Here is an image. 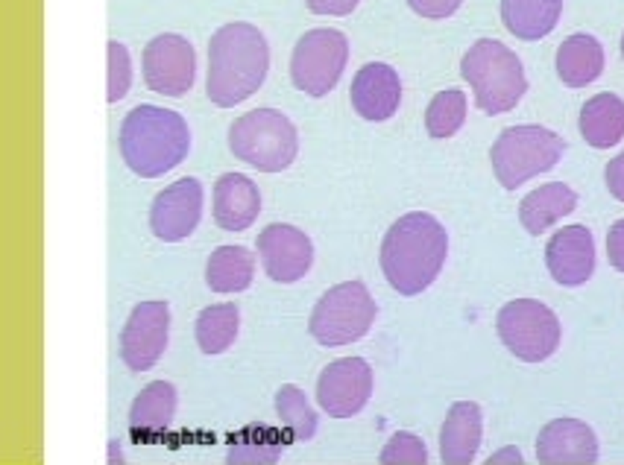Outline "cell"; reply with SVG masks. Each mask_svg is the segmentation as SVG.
<instances>
[{"label": "cell", "mask_w": 624, "mask_h": 465, "mask_svg": "<svg viewBox=\"0 0 624 465\" xmlns=\"http://www.w3.org/2000/svg\"><path fill=\"white\" fill-rule=\"evenodd\" d=\"M270 47L255 24L232 21L215 29L208 41L205 94L215 106L232 109L250 99L267 79Z\"/></svg>", "instance_id": "cell-1"}, {"label": "cell", "mask_w": 624, "mask_h": 465, "mask_svg": "<svg viewBox=\"0 0 624 465\" xmlns=\"http://www.w3.org/2000/svg\"><path fill=\"white\" fill-rule=\"evenodd\" d=\"M449 255V235L437 217L410 211L387 228L381 240V272L402 296L428 290Z\"/></svg>", "instance_id": "cell-2"}, {"label": "cell", "mask_w": 624, "mask_h": 465, "mask_svg": "<svg viewBox=\"0 0 624 465\" xmlns=\"http://www.w3.org/2000/svg\"><path fill=\"white\" fill-rule=\"evenodd\" d=\"M118 144L126 167L135 176L158 179L185 161L191 129L179 111L141 103L123 118Z\"/></svg>", "instance_id": "cell-3"}, {"label": "cell", "mask_w": 624, "mask_h": 465, "mask_svg": "<svg viewBox=\"0 0 624 465\" xmlns=\"http://www.w3.org/2000/svg\"><path fill=\"white\" fill-rule=\"evenodd\" d=\"M461 76L469 82L475 106L484 114H504L516 109L528 91L522 59L498 39L475 41L461 59Z\"/></svg>", "instance_id": "cell-4"}, {"label": "cell", "mask_w": 624, "mask_h": 465, "mask_svg": "<svg viewBox=\"0 0 624 465\" xmlns=\"http://www.w3.org/2000/svg\"><path fill=\"white\" fill-rule=\"evenodd\" d=\"M229 149L261 173H282L299 153V132L278 109H252L229 126Z\"/></svg>", "instance_id": "cell-5"}, {"label": "cell", "mask_w": 624, "mask_h": 465, "mask_svg": "<svg viewBox=\"0 0 624 465\" xmlns=\"http://www.w3.org/2000/svg\"><path fill=\"white\" fill-rule=\"evenodd\" d=\"M566 153V141L548 126L522 123L504 129L489 149V164L498 185L504 190L522 188L528 179L548 173L560 164Z\"/></svg>", "instance_id": "cell-6"}, {"label": "cell", "mask_w": 624, "mask_h": 465, "mask_svg": "<svg viewBox=\"0 0 624 465\" xmlns=\"http://www.w3.org/2000/svg\"><path fill=\"white\" fill-rule=\"evenodd\" d=\"M372 322H375V298L367 290V284L364 281H343V284L328 287L317 298L308 319V331L320 345L337 348L364 340Z\"/></svg>", "instance_id": "cell-7"}, {"label": "cell", "mask_w": 624, "mask_h": 465, "mask_svg": "<svg viewBox=\"0 0 624 465\" xmlns=\"http://www.w3.org/2000/svg\"><path fill=\"white\" fill-rule=\"evenodd\" d=\"M496 331L507 352L522 363L548 360L563 337L557 313L548 305L536 302V298H513V302H507L496 317Z\"/></svg>", "instance_id": "cell-8"}, {"label": "cell", "mask_w": 624, "mask_h": 465, "mask_svg": "<svg viewBox=\"0 0 624 465\" xmlns=\"http://www.w3.org/2000/svg\"><path fill=\"white\" fill-rule=\"evenodd\" d=\"M349 62V39L340 29L317 27L302 32L290 56V79L308 97L332 94Z\"/></svg>", "instance_id": "cell-9"}, {"label": "cell", "mask_w": 624, "mask_h": 465, "mask_svg": "<svg viewBox=\"0 0 624 465\" xmlns=\"http://www.w3.org/2000/svg\"><path fill=\"white\" fill-rule=\"evenodd\" d=\"M141 74L150 91L164 97H185L196 76L194 44L179 32H161L144 47Z\"/></svg>", "instance_id": "cell-10"}, {"label": "cell", "mask_w": 624, "mask_h": 465, "mask_svg": "<svg viewBox=\"0 0 624 465\" xmlns=\"http://www.w3.org/2000/svg\"><path fill=\"white\" fill-rule=\"evenodd\" d=\"M372 366L364 357H340L317 377V404L332 419H352L372 398Z\"/></svg>", "instance_id": "cell-11"}, {"label": "cell", "mask_w": 624, "mask_h": 465, "mask_svg": "<svg viewBox=\"0 0 624 465\" xmlns=\"http://www.w3.org/2000/svg\"><path fill=\"white\" fill-rule=\"evenodd\" d=\"M170 340L168 302H141L121 331V360L129 372H147L161 360Z\"/></svg>", "instance_id": "cell-12"}, {"label": "cell", "mask_w": 624, "mask_h": 465, "mask_svg": "<svg viewBox=\"0 0 624 465\" xmlns=\"http://www.w3.org/2000/svg\"><path fill=\"white\" fill-rule=\"evenodd\" d=\"M205 190L200 179L185 176L176 179L161 193H156L150 205V228L161 243H179L194 235V228L203 220Z\"/></svg>", "instance_id": "cell-13"}, {"label": "cell", "mask_w": 624, "mask_h": 465, "mask_svg": "<svg viewBox=\"0 0 624 465\" xmlns=\"http://www.w3.org/2000/svg\"><path fill=\"white\" fill-rule=\"evenodd\" d=\"M258 258L264 263V272L276 284H293L299 281L311 263H314V246L302 228L290 223H273L255 240Z\"/></svg>", "instance_id": "cell-14"}, {"label": "cell", "mask_w": 624, "mask_h": 465, "mask_svg": "<svg viewBox=\"0 0 624 465\" xmlns=\"http://www.w3.org/2000/svg\"><path fill=\"white\" fill-rule=\"evenodd\" d=\"M545 267L560 287H581L595 272V237L586 225H563L545 246Z\"/></svg>", "instance_id": "cell-15"}, {"label": "cell", "mask_w": 624, "mask_h": 465, "mask_svg": "<svg viewBox=\"0 0 624 465\" xmlns=\"http://www.w3.org/2000/svg\"><path fill=\"white\" fill-rule=\"evenodd\" d=\"M536 459L543 465L598 462V436L581 419H554L536 436Z\"/></svg>", "instance_id": "cell-16"}, {"label": "cell", "mask_w": 624, "mask_h": 465, "mask_svg": "<svg viewBox=\"0 0 624 465\" xmlns=\"http://www.w3.org/2000/svg\"><path fill=\"white\" fill-rule=\"evenodd\" d=\"M352 106L364 120H390L402 106V79L387 62H367L352 79Z\"/></svg>", "instance_id": "cell-17"}, {"label": "cell", "mask_w": 624, "mask_h": 465, "mask_svg": "<svg viewBox=\"0 0 624 465\" xmlns=\"http://www.w3.org/2000/svg\"><path fill=\"white\" fill-rule=\"evenodd\" d=\"M211 214L223 231H243L250 228L261 214V190L243 173H223L215 181L211 196Z\"/></svg>", "instance_id": "cell-18"}, {"label": "cell", "mask_w": 624, "mask_h": 465, "mask_svg": "<svg viewBox=\"0 0 624 465\" xmlns=\"http://www.w3.org/2000/svg\"><path fill=\"white\" fill-rule=\"evenodd\" d=\"M484 439V412L475 401H457L449 407L440 430V459L446 465H469L478 457Z\"/></svg>", "instance_id": "cell-19"}, {"label": "cell", "mask_w": 624, "mask_h": 465, "mask_svg": "<svg viewBox=\"0 0 624 465\" xmlns=\"http://www.w3.org/2000/svg\"><path fill=\"white\" fill-rule=\"evenodd\" d=\"M176 387L168 380H153L138 392L129 407V433L138 445H153L168 433L176 412Z\"/></svg>", "instance_id": "cell-20"}, {"label": "cell", "mask_w": 624, "mask_h": 465, "mask_svg": "<svg viewBox=\"0 0 624 465\" xmlns=\"http://www.w3.org/2000/svg\"><path fill=\"white\" fill-rule=\"evenodd\" d=\"M557 76L569 88H583L604 74V47L589 32H574L557 47Z\"/></svg>", "instance_id": "cell-21"}, {"label": "cell", "mask_w": 624, "mask_h": 465, "mask_svg": "<svg viewBox=\"0 0 624 465\" xmlns=\"http://www.w3.org/2000/svg\"><path fill=\"white\" fill-rule=\"evenodd\" d=\"M578 208V193L566 181H548V185L531 190L519 202V223L528 235H545V231Z\"/></svg>", "instance_id": "cell-22"}, {"label": "cell", "mask_w": 624, "mask_h": 465, "mask_svg": "<svg viewBox=\"0 0 624 465\" xmlns=\"http://www.w3.org/2000/svg\"><path fill=\"white\" fill-rule=\"evenodd\" d=\"M581 135L589 146L610 149L624 138V99L613 91L589 97L581 109Z\"/></svg>", "instance_id": "cell-23"}, {"label": "cell", "mask_w": 624, "mask_h": 465, "mask_svg": "<svg viewBox=\"0 0 624 465\" xmlns=\"http://www.w3.org/2000/svg\"><path fill=\"white\" fill-rule=\"evenodd\" d=\"M226 462L232 465H273L282 459L285 447L290 445L287 433L267 424H246L238 433L229 436Z\"/></svg>", "instance_id": "cell-24"}, {"label": "cell", "mask_w": 624, "mask_h": 465, "mask_svg": "<svg viewBox=\"0 0 624 465\" xmlns=\"http://www.w3.org/2000/svg\"><path fill=\"white\" fill-rule=\"evenodd\" d=\"M563 0H501V21L522 41H539L560 24Z\"/></svg>", "instance_id": "cell-25"}, {"label": "cell", "mask_w": 624, "mask_h": 465, "mask_svg": "<svg viewBox=\"0 0 624 465\" xmlns=\"http://www.w3.org/2000/svg\"><path fill=\"white\" fill-rule=\"evenodd\" d=\"M255 278V255L246 246H217L205 263V284L211 293H243Z\"/></svg>", "instance_id": "cell-26"}, {"label": "cell", "mask_w": 624, "mask_h": 465, "mask_svg": "<svg viewBox=\"0 0 624 465\" xmlns=\"http://www.w3.org/2000/svg\"><path fill=\"white\" fill-rule=\"evenodd\" d=\"M240 331V310L238 305H208L200 310V317L194 322L196 345L203 354H220L238 340Z\"/></svg>", "instance_id": "cell-27"}, {"label": "cell", "mask_w": 624, "mask_h": 465, "mask_svg": "<svg viewBox=\"0 0 624 465\" xmlns=\"http://www.w3.org/2000/svg\"><path fill=\"white\" fill-rule=\"evenodd\" d=\"M276 412L290 442H308L317 433V412L299 387L285 384L276 392Z\"/></svg>", "instance_id": "cell-28"}, {"label": "cell", "mask_w": 624, "mask_h": 465, "mask_svg": "<svg viewBox=\"0 0 624 465\" xmlns=\"http://www.w3.org/2000/svg\"><path fill=\"white\" fill-rule=\"evenodd\" d=\"M463 123H466V94L461 88H446L434 94L428 109H425V129H428V135L437 141H446Z\"/></svg>", "instance_id": "cell-29"}, {"label": "cell", "mask_w": 624, "mask_h": 465, "mask_svg": "<svg viewBox=\"0 0 624 465\" xmlns=\"http://www.w3.org/2000/svg\"><path fill=\"white\" fill-rule=\"evenodd\" d=\"M109 82H106V99L109 103H118L126 97L129 85H133V56H129L126 44L121 41H109Z\"/></svg>", "instance_id": "cell-30"}, {"label": "cell", "mask_w": 624, "mask_h": 465, "mask_svg": "<svg viewBox=\"0 0 624 465\" xmlns=\"http://www.w3.org/2000/svg\"><path fill=\"white\" fill-rule=\"evenodd\" d=\"M379 459L381 465H425L428 462V451H425V442L416 433L399 430V433H393L387 439Z\"/></svg>", "instance_id": "cell-31"}, {"label": "cell", "mask_w": 624, "mask_h": 465, "mask_svg": "<svg viewBox=\"0 0 624 465\" xmlns=\"http://www.w3.org/2000/svg\"><path fill=\"white\" fill-rule=\"evenodd\" d=\"M463 0H407V6L414 9L419 18H431V21H442L452 18V15L461 9Z\"/></svg>", "instance_id": "cell-32"}, {"label": "cell", "mask_w": 624, "mask_h": 465, "mask_svg": "<svg viewBox=\"0 0 624 465\" xmlns=\"http://www.w3.org/2000/svg\"><path fill=\"white\" fill-rule=\"evenodd\" d=\"M606 258H610L613 270L624 272V220H616L606 231Z\"/></svg>", "instance_id": "cell-33"}, {"label": "cell", "mask_w": 624, "mask_h": 465, "mask_svg": "<svg viewBox=\"0 0 624 465\" xmlns=\"http://www.w3.org/2000/svg\"><path fill=\"white\" fill-rule=\"evenodd\" d=\"M604 181H606V190H610L618 202H624V149L606 164L604 170Z\"/></svg>", "instance_id": "cell-34"}, {"label": "cell", "mask_w": 624, "mask_h": 465, "mask_svg": "<svg viewBox=\"0 0 624 465\" xmlns=\"http://www.w3.org/2000/svg\"><path fill=\"white\" fill-rule=\"evenodd\" d=\"M360 0H305V6L314 15H332V18H343L349 15Z\"/></svg>", "instance_id": "cell-35"}, {"label": "cell", "mask_w": 624, "mask_h": 465, "mask_svg": "<svg viewBox=\"0 0 624 465\" xmlns=\"http://www.w3.org/2000/svg\"><path fill=\"white\" fill-rule=\"evenodd\" d=\"M489 465H501V462H510V465H522L524 459H522V454H519V447H513V445H507V447H501V451H496L489 459H487Z\"/></svg>", "instance_id": "cell-36"}, {"label": "cell", "mask_w": 624, "mask_h": 465, "mask_svg": "<svg viewBox=\"0 0 624 465\" xmlns=\"http://www.w3.org/2000/svg\"><path fill=\"white\" fill-rule=\"evenodd\" d=\"M621 59H624V36H621Z\"/></svg>", "instance_id": "cell-37"}]
</instances>
